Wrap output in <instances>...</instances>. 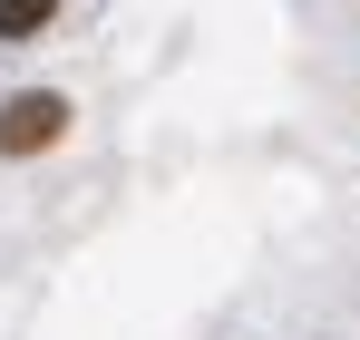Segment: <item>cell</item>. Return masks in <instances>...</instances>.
<instances>
[{
    "label": "cell",
    "mask_w": 360,
    "mask_h": 340,
    "mask_svg": "<svg viewBox=\"0 0 360 340\" xmlns=\"http://www.w3.org/2000/svg\"><path fill=\"white\" fill-rule=\"evenodd\" d=\"M68 136V98L59 88H20L10 107H0V156H39V146H59Z\"/></svg>",
    "instance_id": "cell-1"
},
{
    "label": "cell",
    "mask_w": 360,
    "mask_h": 340,
    "mask_svg": "<svg viewBox=\"0 0 360 340\" xmlns=\"http://www.w3.org/2000/svg\"><path fill=\"white\" fill-rule=\"evenodd\" d=\"M59 20V0H0V39H39Z\"/></svg>",
    "instance_id": "cell-2"
}]
</instances>
